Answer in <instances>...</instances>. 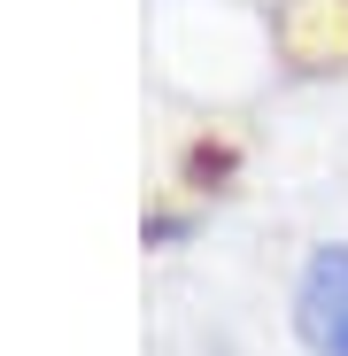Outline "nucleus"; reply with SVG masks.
Segmentation results:
<instances>
[{
    "instance_id": "nucleus-1",
    "label": "nucleus",
    "mask_w": 348,
    "mask_h": 356,
    "mask_svg": "<svg viewBox=\"0 0 348 356\" xmlns=\"http://www.w3.org/2000/svg\"><path fill=\"white\" fill-rule=\"evenodd\" d=\"M295 333L310 356H348V241L317 248L295 279Z\"/></svg>"
}]
</instances>
